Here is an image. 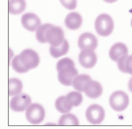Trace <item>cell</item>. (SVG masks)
<instances>
[{"instance_id":"cell-1","label":"cell","mask_w":132,"mask_h":129,"mask_svg":"<svg viewBox=\"0 0 132 129\" xmlns=\"http://www.w3.org/2000/svg\"><path fill=\"white\" fill-rule=\"evenodd\" d=\"M58 78L59 82L65 85H71L74 78L78 76V71L75 67L74 62L69 58H63L57 64Z\"/></svg>"},{"instance_id":"cell-2","label":"cell","mask_w":132,"mask_h":129,"mask_svg":"<svg viewBox=\"0 0 132 129\" xmlns=\"http://www.w3.org/2000/svg\"><path fill=\"white\" fill-rule=\"evenodd\" d=\"M97 33L102 36L106 37L113 31L114 24L112 17L107 14H101L97 18L95 23Z\"/></svg>"},{"instance_id":"cell-3","label":"cell","mask_w":132,"mask_h":129,"mask_svg":"<svg viewBox=\"0 0 132 129\" xmlns=\"http://www.w3.org/2000/svg\"><path fill=\"white\" fill-rule=\"evenodd\" d=\"M109 102L113 110L117 112H122L128 107L129 98L125 92L117 91L110 96Z\"/></svg>"},{"instance_id":"cell-4","label":"cell","mask_w":132,"mask_h":129,"mask_svg":"<svg viewBox=\"0 0 132 129\" xmlns=\"http://www.w3.org/2000/svg\"><path fill=\"white\" fill-rule=\"evenodd\" d=\"M27 120L33 124H38L45 119V111L40 104L35 103L30 105L26 112Z\"/></svg>"},{"instance_id":"cell-5","label":"cell","mask_w":132,"mask_h":129,"mask_svg":"<svg viewBox=\"0 0 132 129\" xmlns=\"http://www.w3.org/2000/svg\"><path fill=\"white\" fill-rule=\"evenodd\" d=\"M19 56L22 64L28 70L36 68L40 62L38 54L32 49L24 50L19 55Z\"/></svg>"},{"instance_id":"cell-6","label":"cell","mask_w":132,"mask_h":129,"mask_svg":"<svg viewBox=\"0 0 132 129\" xmlns=\"http://www.w3.org/2000/svg\"><path fill=\"white\" fill-rule=\"evenodd\" d=\"M105 116V113L104 109L100 105L97 104L90 106L86 112L87 120L94 125L101 123L104 119Z\"/></svg>"},{"instance_id":"cell-7","label":"cell","mask_w":132,"mask_h":129,"mask_svg":"<svg viewBox=\"0 0 132 129\" xmlns=\"http://www.w3.org/2000/svg\"><path fill=\"white\" fill-rule=\"evenodd\" d=\"M46 39L47 42H49L51 46H59L65 39L63 31L59 27L51 25L46 31Z\"/></svg>"},{"instance_id":"cell-8","label":"cell","mask_w":132,"mask_h":129,"mask_svg":"<svg viewBox=\"0 0 132 129\" xmlns=\"http://www.w3.org/2000/svg\"><path fill=\"white\" fill-rule=\"evenodd\" d=\"M31 103L30 96L26 94L18 95L13 97L10 101V108L15 112L25 111Z\"/></svg>"},{"instance_id":"cell-9","label":"cell","mask_w":132,"mask_h":129,"mask_svg":"<svg viewBox=\"0 0 132 129\" xmlns=\"http://www.w3.org/2000/svg\"><path fill=\"white\" fill-rule=\"evenodd\" d=\"M96 53L93 49H82L79 55V61L81 66L86 69L93 68L97 62Z\"/></svg>"},{"instance_id":"cell-10","label":"cell","mask_w":132,"mask_h":129,"mask_svg":"<svg viewBox=\"0 0 132 129\" xmlns=\"http://www.w3.org/2000/svg\"><path fill=\"white\" fill-rule=\"evenodd\" d=\"M21 23L27 30L30 31H35L40 26L41 21L35 14L27 13L22 17Z\"/></svg>"},{"instance_id":"cell-11","label":"cell","mask_w":132,"mask_h":129,"mask_svg":"<svg viewBox=\"0 0 132 129\" xmlns=\"http://www.w3.org/2000/svg\"><path fill=\"white\" fill-rule=\"evenodd\" d=\"M78 45L81 49H95L97 47L98 40L93 34L85 33L80 35L78 41Z\"/></svg>"},{"instance_id":"cell-12","label":"cell","mask_w":132,"mask_h":129,"mask_svg":"<svg viewBox=\"0 0 132 129\" xmlns=\"http://www.w3.org/2000/svg\"><path fill=\"white\" fill-rule=\"evenodd\" d=\"M84 92L88 97L95 99L102 95L103 87L98 82L91 80L87 82L85 85Z\"/></svg>"},{"instance_id":"cell-13","label":"cell","mask_w":132,"mask_h":129,"mask_svg":"<svg viewBox=\"0 0 132 129\" xmlns=\"http://www.w3.org/2000/svg\"><path fill=\"white\" fill-rule=\"evenodd\" d=\"M128 49L126 46L122 42H117L110 49L109 55L113 61L117 62L121 58L127 55Z\"/></svg>"},{"instance_id":"cell-14","label":"cell","mask_w":132,"mask_h":129,"mask_svg":"<svg viewBox=\"0 0 132 129\" xmlns=\"http://www.w3.org/2000/svg\"><path fill=\"white\" fill-rule=\"evenodd\" d=\"M64 23L68 28L71 30H76L81 26L82 19L78 13L71 12L66 17Z\"/></svg>"},{"instance_id":"cell-15","label":"cell","mask_w":132,"mask_h":129,"mask_svg":"<svg viewBox=\"0 0 132 129\" xmlns=\"http://www.w3.org/2000/svg\"><path fill=\"white\" fill-rule=\"evenodd\" d=\"M69 45L67 40L64 39L61 44L57 46H51L50 47V53L51 56L54 58H58L66 54L69 51Z\"/></svg>"},{"instance_id":"cell-16","label":"cell","mask_w":132,"mask_h":129,"mask_svg":"<svg viewBox=\"0 0 132 129\" xmlns=\"http://www.w3.org/2000/svg\"><path fill=\"white\" fill-rule=\"evenodd\" d=\"M26 8L25 0H10L9 11L11 14L18 15L22 13Z\"/></svg>"},{"instance_id":"cell-17","label":"cell","mask_w":132,"mask_h":129,"mask_svg":"<svg viewBox=\"0 0 132 129\" xmlns=\"http://www.w3.org/2000/svg\"><path fill=\"white\" fill-rule=\"evenodd\" d=\"M117 66L121 72L132 74V55L121 58L117 61Z\"/></svg>"},{"instance_id":"cell-18","label":"cell","mask_w":132,"mask_h":129,"mask_svg":"<svg viewBox=\"0 0 132 129\" xmlns=\"http://www.w3.org/2000/svg\"><path fill=\"white\" fill-rule=\"evenodd\" d=\"M56 109L61 113H67L69 112L72 106L68 101L66 96H61L55 102Z\"/></svg>"},{"instance_id":"cell-19","label":"cell","mask_w":132,"mask_h":129,"mask_svg":"<svg viewBox=\"0 0 132 129\" xmlns=\"http://www.w3.org/2000/svg\"><path fill=\"white\" fill-rule=\"evenodd\" d=\"M23 88L22 82L18 79L12 78L9 80V95L10 96L18 95L21 93Z\"/></svg>"},{"instance_id":"cell-20","label":"cell","mask_w":132,"mask_h":129,"mask_svg":"<svg viewBox=\"0 0 132 129\" xmlns=\"http://www.w3.org/2000/svg\"><path fill=\"white\" fill-rule=\"evenodd\" d=\"M91 80L90 77L87 74H80L77 76L72 82L73 87L77 91L82 92L84 90V87L87 82Z\"/></svg>"},{"instance_id":"cell-21","label":"cell","mask_w":132,"mask_h":129,"mask_svg":"<svg viewBox=\"0 0 132 129\" xmlns=\"http://www.w3.org/2000/svg\"><path fill=\"white\" fill-rule=\"evenodd\" d=\"M79 121L76 116L72 114H66L60 118L59 125H78Z\"/></svg>"},{"instance_id":"cell-22","label":"cell","mask_w":132,"mask_h":129,"mask_svg":"<svg viewBox=\"0 0 132 129\" xmlns=\"http://www.w3.org/2000/svg\"><path fill=\"white\" fill-rule=\"evenodd\" d=\"M67 98L72 106V107H77L80 105L82 102V95L78 92L72 91L66 96Z\"/></svg>"},{"instance_id":"cell-23","label":"cell","mask_w":132,"mask_h":129,"mask_svg":"<svg viewBox=\"0 0 132 129\" xmlns=\"http://www.w3.org/2000/svg\"><path fill=\"white\" fill-rule=\"evenodd\" d=\"M51 24H45L40 26L37 30L36 31V38L37 39L42 43L47 42L46 39V34L48 29L51 26Z\"/></svg>"},{"instance_id":"cell-24","label":"cell","mask_w":132,"mask_h":129,"mask_svg":"<svg viewBox=\"0 0 132 129\" xmlns=\"http://www.w3.org/2000/svg\"><path fill=\"white\" fill-rule=\"evenodd\" d=\"M11 64L13 69L18 73H25L29 71L22 64L20 60L19 55H16L13 58Z\"/></svg>"},{"instance_id":"cell-25","label":"cell","mask_w":132,"mask_h":129,"mask_svg":"<svg viewBox=\"0 0 132 129\" xmlns=\"http://www.w3.org/2000/svg\"><path fill=\"white\" fill-rule=\"evenodd\" d=\"M61 4L68 10H73L77 6V0H60Z\"/></svg>"},{"instance_id":"cell-26","label":"cell","mask_w":132,"mask_h":129,"mask_svg":"<svg viewBox=\"0 0 132 129\" xmlns=\"http://www.w3.org/2000/svg\"><path fill=\"white\" fill-rule=\"evenodd\" d=\"M128 88L130 91L132 92V78L129 80L128 82Z\"/></svg>"},{"instance_id":"cell-27","label":"cell","mask_w":132,"mask_h":129,"mask_svg":"<svg viewBox=\"0 0 132 129\" xmlns=\"http://www.w3.org/2000/svg\"><path fill=\"white\" fill-rule=\"evenodd\" d=\"M104 1L107 3H114L116 1H117V0H104Z\"/></svg>"},{"instance_id":"cell-28","label":"cell","mask_w":132,"mask_h":129,"mask_svg":"<svg viewBox=\"0 0 132 129\" xmlns=\"http://www.w3.org/2000/svg\"><path fill=\"white\" fill-rule=\"evenodd\" d=\"M131 26H132V19H131Z\"/></svg>"}]
</instances>
